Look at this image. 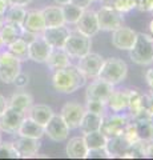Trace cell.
Masks as SVG:
<instances>
[{"mask_svg":"<svg viewBox=\"0 0 153 160\" xmlns=\"http://www.w3.org/2000/svg\"><path fill=\"white\" fill-rule=\"evenodd\" d=\"M87 79L80 72L77 66L69 64L65 68L57 69L53 72L52 76V86L57 92L61 93H73L85 84Z\"/></svg>","mask_w":153,"mask_h":160,"instance_id":"6da1fadb","label":"cell"},{"mask_svg":"<svg viewBox=\"0 0 153 160\" xmlns=\"http://www.w3.org/2000/svg\"><path fill=\"white\" fill-rule=\"evenodd\" d=\"M127 75L128 66L124 60L120 58H109L104 59L97 78L112 84V86H117V84L124 82Z\"/></svg>","mask_w":153,"mask_h":160,"instance_id":"7a4b0ae2","label":"cell"},{"mask_svg":"<svg viewBox=\"0 0 153 160\" xmlns=\"http://www.w3.org/2000/svg\"><path fill=\"white\" fill-rule=\"evenodd\" d=\"M129 56L133 63L139 66L153 64V36L148 33H137L135 46L129 49Z\"/></svg>","mask_w":153,"mask_h":160,"instance_id":"3957f363","label":"cell"},{"mask_svg":"<svg viewBox=\"0 0 153 160\" xmlns=\"http://www.w3.org/2000/svg\"><path fill=\"white\" fill-rule=\"evenodd\" d=\"M63 48H64V51L69 55L71 59H80L84 55L91 52L92 40L91 38L79 32L77 29L76 31H69Z\"/></svg>","mask_w":153,"mask_h":160,"instance_id":"277c9868","label":"cell"},{"mask_svg":"<svg viewBox=\"0 0 153 160\" xmlns=\"http://www.w3.org/2000/svg\"><path fill=\"white\" fill-rule=\"evenodd\" d=\"M132 122L129 115L115 112L112 115H104L103 116V123L100 127V131L105 135L107 138L118 136L124 133V129Z\"/></svg>","mask_w":153,"mask_h":160,"instance_id":"5b68a950","label":"cell"},{"mask_svg":"<svg viewBox=\"0 0 153 160\" xmlns=\"http://www.w3.org/2000/svg\"><path fill=\"white\" fill-rule=\"evenodd\" d=\"M98 28L101 31H115L124 24V13L109 6H101L96 11Z\"/></svg>","mask_w":153,"mask_h":160,"instance_id":"8992f818","label":"cell"},{"mask_svg":"<svg viewBox=\"0 0 153 160\" xmlns=\"http://www.w3.org/2000/svg\"><path fill=\"white\" fill-rule=\"evenodd\" d=\"M22 71V62L17 60L7 49L0 51V82L11 84L13 83L15 78Z\"/></svg>","mask_w":153,"mask_h":160,"instance_id":"52a82bcc","label":"cell"},{"mask_svg":"<svg viewBox=\"0 0 153 160\" xmlns=\"http://www.w3.org/2000/svg\"><path fill=\"white\" fill-rule=\"evenodd\" d=\"M104 62V58L95 52H88L79 59L77 68L85 76V79H96L100 72L101 64Z\"/></svg>","mask_w":153,"mask_h":160,"instance_id":"ba28073f","label":"cell"},{"mask_svg":"<svg viewBox=\"0 0 153 160\" xmlns=\"http://www.w3.org/2000/svg\"><path fill=\"white\" fill-rule=\"evenodd\" d=\"M44 135H47L53 142L60 143L67 140L69 136V127L65 124V122L60 116V113H53L51 120L44 126Z\"/></svg>","mask_w":153,"mask_h":160,"instance_id":"9c48e42d","label":"cell"},{"mask_svg":"<svg viewBox=\"0 0 153 160\" xmlns=\"http://www.w3.org/2000/svg\"><path fill=\"white\" fill-rule=\"evenodd\" d=\"M84 113H85V107L83 104L77 102H67L61 108L60 116L69 129H76L80 126Z\"/></svg>","mask_w":153,"mask_h":160,"instance_id":"30bf717a","label":"cell"},{"mask_svg":"<svg viewBox=\"0 0 153 160\" xmlns=\"http://www.w3.org/2000/svg\"><path fill=\"white\" fill-rule=\"evenodd\" d=\"M24 118H26V113L24 112L17 111V109L11 108V107H7V109L0 116V131L9 133V135L17 133L19 127L23 123Z\"/></svg>","mask_w":153,"mask_h":160,"instance_id":"8fae6325","label":"cell"},{"mask_svg":"<svg viewBox=\"0 0 153 160\" xmlns=\"http://www.w3.org/2000/svg\"><path fill=\"white\" fill-rule=\"evenodd\" d=\"M115 89V86L104 82L101 79H93L87 87L85 91V99L87 100H98V102H104L107 104L108 98L111 96V93Z\"/></svg>","mask_w":153,"mask_h":160,"instance_id":"7c38bea8","label":"cell"},{"mask_svg":"<svg viewBox=\"0 0 153 160\" xmlns=\"http://www.w3.org/2000/svg\"><path fill=\"white\" fill-rule=\"evenodd\" d=\"M136 38L137 32L135 29L121 26L120 28L112 31V46L121 51H129L135 46Z\"/></svg>","mask_w":153,"mask_h":160,"instance_id":"4fadbf2b","label":"cell"},{"mask_svg":"<svg viewBox=\"0 0 153 160\" xmlns=\"http://www.w3.org/2000/svg\"><path fill=\"white\" fill-rule=\"evenodd\" d=\"M76 29L79 32H81L83 35H85L88 38H93L97 32L100 31L98 28V23H97V16H96V11L93 9H84L80 19L77 20V23L75 24Z\"/></svg>","mask_w":153,"mask_h":160,"instance_id":"5bb4252c","label":"cell"},{"mask_svg":"<svg viewBox=\"0 0 153 160\" xmlns=\"http://www.w3.org/2000/svg\"><path fill=\"white\" fill-rule=\"evenodd\" d=\"M12 144L19 153V158H24V159L37 156V152L41 147L40 139H32L26 136H19Z\"/></svg>","mask_w":153,"mask_h":160,"instance_id":"9a60e30c","label":"cell"},{"mask_svg":"<svg viewBox=\"0 0 153 160\" xmlns=\"http://www.w3.org/2000/svg\"><path fill=\"white\" fill-rule=\"evenodd\" d=\"M51 49H52V47L45 42V39H44L40 33L33 42L28 44L29 60H32V62H35V63H45Z\"/></svg>","mask_w":153,"mask_h":160,"instance_id":"2e32d148","label":"cell"},{"mask_svg":"<svg viewBox=\"0 0 153 160\" xmlns=\"http://www.w3.org/2000/svg\"><path fill=\"white\" fill-rule=\"evenodd\" d=\"M69 29L65 26H59V27H47L41 32V36L45 39V42L52 48H63L64 43L68 38Z\"/></svg>","mask_w":153,"mask_h":160,"instance_id":"e0dca14e","label":"cell"},{"mask_svg":"<svg viewBox=\"0 0 153 160\" xmlns=\"http://www.w3.org/2000/svg\"><path fill=\"white\" fill-rule=\"evenodd\" d=\"M129 106V89H113L107 100V107L112 112H124Z\"/></svg>","mask_w":153,"mask_h":160,"instance_id":"ac0fdd59","label":"cell"},{"mask_svg":"<svg viewBox=\"0 0 153 160\" xmlns=\"http://www.w3.org/2000/svg\"><path fill=\"white\" fill-rule=\"evenodd\" d=\"M23 29L28 32H32V33L40 35L45 29V23H44L41 11H39V9L27 11L26 19H24V23H23Z\"/></svg>","mask_w":153,"mask_h":160,"instance_id":"d6986e66","label":"cell"},{"mask_svg":"<svg viewBox=\"0 0 153 160\" xmlns=\"http://www.w3.org/2000/svg\"><path fill=\"white\" fill-rule=\"evenodd\" d=\"M129 146L131 143L122 135H118V136L108 138L104 148L108 153V158H124V153Z\"/></svg>","mask_w":153,"mask_h":160,"instance_id":"ffe728a7","label":"cell"},{"mask_svg":"<svg viewBox=\"0 0 153 160\" xmlns=\"http://www.w3.org/2000/svg\"><path fill=\"white\" fill-rule=\"evenodd\" d=\"M45 64L48 66L49 69H52L55 72L57 69H61V68H65L69 66L71 58H69V55L64 51V48H52L48 55Z\"/></svg>","mask_w":153,"mask_h":160,"instance_id":"44dd1931","label":"cell"},{"mask_svg":"<svg viewBox=\"0 0 153 160\" xmlns=\"http://www.w3.org/2000/svg\"><path fill=\"white\" fill-rule=\"evenodd\" d=\"M53 109L51 107L45 106V104H32L31 108L27 111V116L29 119H32L33 122H36L40 126H45V124L51 120L53 116Z\"/></svg>","mask_w":153,"mask_h":160,"instance_id":"7402d4cb","label":"cell"},{"mask_svg":"<svg viewBox=\"0 0 153 160\" xmlns=\"http://www.w3.org/2000/svg\"><path fill=\"white\" fill-rule=\"evenodd\" d=\"M44 23L47 27H59V26H65L63 16V11L60 6H47L41 9Z\"/></svg>","mask_w":153,"mask_h":160,"instance_id":"603a6c76","label":"cell"},{"mask_svg":"<svg viewBox=\"0 0 153 160\" xmlns=\"http://www.w3.org/2000/svg\"><path fill=\"white\" fill-rule=\"evenodd\" d=\"M19 136H26V138H32V139H41L44 135V127L33 122L32 119H29L27 115L24 118L23 123L19 127L17 131Z\"/></svg>","mask_w":153,"mask_h":160,"instance_id":"cb8c5ba5","label":"cell"},{"mask_svg":"<svg viewBox=\"0 0 153 160\" xmlns=\"http://www.w3.org/2000/svg\"><path fill=\"white\" fill-rule=\"evenodd\" d=\"M88 152V147L85 142H84L83 136H76L69 139V142L67 144L65 153L68 158L71 159H85Z\"/></svg>","mask_w":153,"mask_h":160,"instance_id":"d4e9b609","label":"cell"},{"mask_svg":"<svg viewBox=\"0 0 153 160\" xmlns=\"http://www.w3.org/2000/svg\"><path fill=\"white\" fill-rule=\"evenodd\" d=\"M7 104H8V107L27 113V111L33 104V98H32V95L28 92H15L12 96L7 100Z\"/></svg>","mask_w":153,"mask_h":160,"instance_id":"484cf974","label":"cell"},{"mask_svg":"<svg viewBox=\"0 0 153 160\" xmlns=\"http://www.w3.org/2000/svg\"><path fill=\"white\" fill-rule=\"evenodd\" d=\"M101 123H103V116H101V115L85 111L79 128H80L81 133H87V132H92V131H98L100 127H101Z\"/></svg>","mask_w":153,"mask_h":160,"instance_id":"4316f807","label":"cell"},{"mask_svg":"<svg viewBox=\"0 0 153 160\" xmlns=\"http://www.w3.org/2000/svg\"><path fill=\"white\" fill-rule=\"evenodd\" d=\"M23 32V27L17 26V24H11V23H4L3 28L0 29V39L4 46L13 43L15 40L20 39Z\"/></svg>","mask_w":153,"mask_h":160,"instance_id":"83f0119b","label":"cell"},{"mask_svg":"<svg viewBox=\"0 0 153 160\" xmlns=\"http://www.w3.org/2000/svg\"><path fill=\"white\" fill-rule=\"evenodd\" d=\"M27 15V9L26 7H20V6H9L8 9L4 13V20L6 23H11V24H17V26L23 27L24 19Z\"/></svg>","mask_w":153,"mask_h":160,"instance_id":"f1b7e54d","label":"cell"},{"mask_svg":"<svg viewBox=\"0 0 153 160\" xmlns=\"http://www.w3.org/2000/svg\"><path fill=\"white\" fill-rule=\"evenodd\" d=\"M83 139L85 142L88 149H96V148H104L108 138L98 129V131L83 133Z\"/></svg>","mask_w":153,"mask_h":160,"instance_id":"f546056e","label":"cell"},{"mask_svg":"<svg viewBox=\"0 0 153 160\" xmlns=\"http://www.w3.org/2000/svg\"><path fill=\"white\" fill-rule=\"evenodd\" d=\"M133 123L136 126V131L140 140L146 143L153 142V119L139 120V122H133Z\"/></svg>","mask_w":153,"mask_h":160,"instance_id":"4dcf8cb0","label":"cell"},{"mask_svg":"<svg viewBox=\"0 0 153 160\" xmlns=\"http://www.w3.org/2000/svg\"><path fill=\"white\" fill-rule=\"evenodd\" d=\"M7 49L17 60H20V62H26V60H29V56H28V43L24 42L22 38L17 39V40H15V42L11 43V44H8Z\"/></svg>","mask_w":153,"mask_h":160,"instance_id":"1f68e13d","label":"cell"},{"mask_svg":"<svg viewBox=\"0 0 153 160\" xmlns=\"http://www.w3.org/2000/svg\"><path fill=\"white\" fill-rule=\"evenodd\" d=\"M61 7V11H63V16H64V22H65V24H76L77 20L80 19L81 13L84 9L75 6L73 3H65L63 4Z\"/></svg>","mask_w":153,"mask_h":160,"instance_id":"d6a6232c","label":"cell"},{"mask_svg":"<svg viewBox=\"0 0 153 160\" xmlns=\"http://www.w3.org/2000/svg\"><path fill=\"white\" fill-rule=\"evenodd\" d=\"M85 111H89V112L104 116L105 111H107V104L104 102H98V100H87Z\"/></svg>","mask_w":153,"mask_h":160,"instance_id":"836d02e7","label":"cell"},{"mask_svg":"<svg viewBox=\"0 0 153 160\" xmlns=\"http://www.w3.org/2000/svg\"><path fill=\"white\" fill-rule=\"evenodd\" d=\"M109 7L115 8L122 13H125V12H129L132 9H135L136 4H135V0H116V2H113Z\"/></svg>","mask_w":153,"mask_h":160,"instance_id":"e575fe53","label":"cell"},{"mask_svg":"<svg viewBox=\"0 0 153 160\" xmlns=\"http://www.w3.org/2000/svg\"><path fill=\"white\" fill-rule=\"evenodd\" d=\"M4 158H12V159L19 158V153L15 149L12 143H0V159Z\"/></svg>","mask_w":153,"mask_h":160,"instance_id":"d590c367","label":"cell"},{"mask_svg":"<svg viewBox=\"0 0 153 160\" xmlns=\"http://www.w3.org/2000/svg\"><path fill=\"white\" fill-rule=\"evenodd\" d=\"M136 9L141 12H152L153 9V0H135Z\"/></svg>","mask_w":153,"mask_h":160,"instance_id":"8d00e7d4","label":"cell"},{"mask_svg":"<svg viewBox=\"0 0 153 160\" xmlns=\"http://www.w3.org/2000/svg\"><path fill=\"white\" fill-rule=\"evenodd\" d=\"M101 158H108V153L105 148H96V149H88L85 159H101Z\"/></svg>","mask_w":153,"mask_h":160,"instance_id":"74e56055","label":"cell"},{"mask_svg":"<svg viewBox=\"0 0 153 160\" xmlns=\"http://www.w3.org/2000/svg\"><path fill=\"white\" fill-rule=\"evenodd\" d=\"M28 82H29V78H28V75L26 73H23L22 71L17 73V76L13 80V84L16 86V88H26L28 86Z\"/></svg>","mask_w":153,"mask_h":160,"instance_id":"f35d334b","label":"cell"},{"mask_svg":"<svg viewBox=\"0 0 153 160\" xmlns=\"http://www.w3.org/2000/svg\"><path fill=\"white\" fill-rule=\"evenodd\" d=\"M37 36H39L37 33H32V32H28V31H24V29H23V32H22V36H20V38L24 40V42H27V43L29 44L31 42H33V40H35Z\"/></svg>","mask_w":153,"mask_h":160,"instance_id":"ab89813d","label":"cell"},{"mask_svg":"<svg viewBox=\"0 0 153 160\" xmlns=\"http://www.w3.org/2000/svg\"><path fill=\"white\" fill-rule=\"evenodd\" d=\"M71 3H73L75 6L80 7L83 9H87V8H89L92 2H91V0H71Z\"/></svg>","mask_w":153,"mask_h":160,"instance_id":"60d3db41","label":"cell"},{"mask_svg":"<svg viewBox=\"0 0 153 160\" xmlns=\"http://www.w3.org/2000/svg\"><path fill=\"white\" fill-rule=\"evenodd\" d=\"M146 111L153 118V93L146 95Z\"/></svg>","mask_w":153,"mask_h":160,"instance_id":"b9f144b4","label":"cell"},{"mask_svg":"<svg viewBox=\"0 0 153 160\" xmlns=\"http://www.w3.org/2000/svg\"><path fill=\"white\" fill-rule=\"evenodd\" d=\"M9 6H20V7H27L32 0H7Z\"/></svg>","mask_w":153,"mask_h":160,"instance_id":"7bdbcfd3","label":"cell"},{"mask_svg":"<svg viewBox=\"0 0 153 160\" xmlns=\"http://www.w3.org/2000/svg\"><path fill=\"white\" fill-rule=\"evenodd\" d=\"M145 80L149 86L151 91H153V68H149L148 71L145 72Z\"/></svg>","mask_w":153,"mask_h":160,"instance_id":"ee69618b","label":"cell"},{"mask_svg":"<svg viewBox=\"0 0 153 160\" xmlns=\"http://www.w3.org/2000/svg\"><path fill=\"white\" fill-rule=\"evenodd\" d=\"M7 107H8V104H7V99L4 98L2 93H0V116H2L3 112L7 109Z\"/></svg>","mask_w":153,"mask_h":160,"instance_id":"f6af8a7d","label":"cell"},{"mask_svg":"<svg viewBox=\"0 0 153 160\" xmlns=\"http://www.w3.org/2000/svg\"><path fill=\"white\" fill-rule=\"evenodd\" d=\"M8 7H9V4L7 0H0V15H2V16H4V13H6Z\"/></svg>","mask_w":153,"mask_h":160,"instance_id":"bcb514c9","label":"cell"},{"mask_svg":"<svg viewBox=\"0 0 153 160\" xmlns=\"http://www.w3.org/2000/svg\"><path fill=\"white\" fill-rule=\"evenodd\" d=\"M146 158L153 159V142L148 143V146H146Z\"/></svg>","mask_w":153,"mask_h":160,"instance_id":"7dc6e473","label":"cell"},{"mask_svg":"<svg viewBox=\"0 0 153 160\" xmlns=\"http://www.w3.org/2000/svg\"><path fill=\"white\" fill-rule=\"evenodd\" d=\"M55 2L59 4V6H63V4H65V3H69L71 0H55Z\"/></svg>","mask_w":153,"mask_h":160,"instance_id":"c3c4849f","label":"cell"},{"mask_svg":"<svg viewBox=\"0 0 153 160\" xmlns=\"http://www.w3.org/2000/svg\"><path fill=\"white\" fill-rule=\"evenodd\" d=\"M103 3H104V6H111L113 2H116V0H101Z\"/></svg>","mask_w":153,"mask_h":160,"instance_id":"681fc988","label":"cell"},{"mask_svg":"<svg viewBox=\"0 0 153 160\" xmlns=\"http://www.w3.org/2000/svg\"><path fill=\"white\" fill-rule=\"evenodd\" d=\"M4 23H6V20H4V16H2V15H0V29L3 28Z\"/></svg>","mask_w":153,"mask_h":160,"instance_id":"f907efd6","label":"cell"},{"mask_svg":"<svg viewBox=\"0 0 153 160\" xmlns=\"http://www.w3.org/2000/svg\"><path fill=\"white\" fill-rule=\"evenodd\" d=\"M149 32H151V35L153 36V19L151 20V23H149Z\"/></svg>","mask_w":153,"mask_h":160,"instance_id":"816d5d0a","label":"cell"},{"mask_svg":"<svg viewBox=\"0 0 153 160\" xmlns=\"http://www.w3.org/2000/svg\"><path fill=\"white\" fill-rule=\"evenodd\" d=\"M3 46H4V44H3V42H2V39H0V51H2V48H3Z\"/></svg>","mask_w":153,"mask_h":160,"instance_id":"f5cc1de1","label":"cell"},{"mask_svg":"<svg viewBox=\"0 0 153 160\" xmlns=\"http://www.w3.org/2000/svg\"><path fill=\"white\" fill-rule=\"evenodd\" d=\"M91 2L93 3V2H101V0H91Z\"/></svg>","mask_w":153,"mask_h":160,"instance_id":"db71d44e","label":"cell"},{"mask_svg":"<svg viewBox=\"0 0 153 160\" xmlns=\"http://www.w3.org/2000/svg\"><path fill=\"white\" fill-rule=\"evenodd\" d=\"M0 143H2V133H0Z\"/></svg>","mask_w":153,"mask_h":160,"instance_id":"11a10c76","label":"cell"},{"mask_svg":"<svg viewBox=\"0 0 153 160\" xmlns=\"http://www.w3.org/2000/svg\"><path fill=\"white\" fill-rule=\"evenodd\" d=\"M152 13H153V9H152Z\"/></svg>","mask_w":153,"mask_h":160,"instance_id":"9f6ffc18","label":"cell"},{"mask_svg":"<svg viewBox=\"0 0 153 160\" xmlns=\"http://www.w3.org/2000/svg\"><path fill=\"white\" fill-rule=\"evenodd\" d=\"M151 92H152V93H153V91H151Z\"/></svg>","mask_w":153,"mask_h":160,"instance_id":"6f0895ef","label":"cell"}]
</instances>
